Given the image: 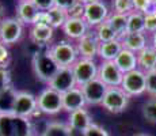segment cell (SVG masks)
<instances>
[{"mask_svg": "<svg viewBox=\"0 0 156 136\" xmlns=\"http://www.w3.org/2000/svg\"><path fill=\"white\" fill-rule=\"evenodd\" d=\"M60 68L61 67L57 64L50 53V48H46V45L42 46V49L37 50L33 56V69L38 79L45 83H49Z\"/></svg>", "mask_w": 156, "mask_h": 136, "instance_id": "cell-1", "label": "cell"}, {"mask_svg": "<svg viewBox=\"0 0 156 136\" xmlns=\"http://www.w3.org/2000/svg\"><path fill=\"white\" fill-rule=\"evenodd\" d=\"M34 127L30 119L18 117L15 114L0 116V136H33Z\"/></svg>", "mask_w": 156, "mask_h": 136, "instance_id": "cell-2", "label": "cell"}, {"mask_svg": "<svg viewBox=\"0 0 156 136\" xmlns=\"http://www.w3.org/2000/svg\"><path fill=\"white\" fill-rule=\"evenodd\" d=\"M50 48V53H52L53 59L61 68L72 67L77 60V49L76 45H73L69 41H58L53 44Z\"/></svg>", "mask_w": 156, "mask_h": 136, "instance_id": "cell-3", "label": "cell"}, {"mask_svg": "<svg viewBox=\"0 0 156 136\" xmlns=\"http://www.w3.org/2000/svg\"><path fill=\"white\" fill-rule=\"evenodd\" d=\"M72 71H73V76H75V80H76V86L82 87L86 83H88V82L97 79L99 65L95 63V60L79 57L76 60V63L72 65Z\"/></svg>", "mask_w": 156, "mask_h": 136, "instance_id": "cell-4", "label": "cell"}, {"mask_svg": "<svg viewBox=\"0 0 156 136\" xmlns=\"http://www.w3.org/2000/svg\"><path fill=\"white\" fill-rule=\"evenodd\" d=\"M37 102L41 113L49 114V116L57 114L62 110V94L57 93L56 90L50 89V87L44 89L38 94Z\"/></svg>", "mask_w": 156, "mask_h": 136, "instance_id": "cell-5", "label": "cell"}, {"mask_svg": "<svg viewBox=\"0 0 156 136\" xmlns=\"http://www.w3.org/2000/svg\"><path fill=\"white\" fill-rule=\"evenodd\" d=\"M121 89L129 97L141 95L147 90V80H145V72L140 68L133 69V71L124 74V79L121 83Z\"/></svg>", "mask_w": 156, "mask_h": 136, "instance_id": "cell-6", "label": "cell"}, {"mask_svg": "<svg viewBox=\"0 0 156 136\" xmlns=\"http://www.w3.org/2000/svg\"><path fill=\"white\" fill-rule=\"evenodd\" d=\"M23 23L18 18H5L0 20V42L4 45L16 44L23 35Z\"/></svg>", "mask_w": 156, "mask_h": 136, "instance_id": "cell-7", "label": "cell"}, {"mask_svg": "<svg viewBox=\"0 0 156 136\" xmlns=\"http://www.w3.org/2000/svg\"><path fill=\"white\" fill-rule=\"evenodd\" d=\"M129 104V95L121 87H109L106 91L102 106L110 113H122Z\"/></svg>", "mask_w": 156, "mask_h": 136, "instance_id": "cell-8", "label": "cell"}, {"mask_svg": "<svg viewBox=\"0 0 156 136\" xmlns=\"http://www.w3.org/2000/svg\"><path fill=\"white\" fill-rule=\"evenodd\" d=\"M38 112L40 109H38L37 97L27 91H18L12 114L18 117H23V119H30Z\"/></svg>", "mask_w": 156, "mask_h": 136, "instance_id": "cell-9", "label": "cell"}, {"mask_svg": "<svg viewBox=\"0 0 156 136\" xmlns=\"http://www.w3.org/2000/svg\"><path fill=\"white\" fill-rule=\"evenodd\" d=\"M99 45H101V42L98 40L95 31L94 30H88V33L86 35H83L80 40H77L76 49L82 59L95 60V56H98Z\"/></svg>", "mask_w": 156, "mask_h": 136, "instance_id": "cell-10", "label": "cell"}, {"mask_svg": "<svg viewBox=\"0 0 156 136\" xmlns=\"http://www.w3.org/2000/svg\"><path fill=\"white\" fill-rule=\"evenodd\" d=\"M109 15H110L109 7H107L102 0L86 4L84 20L90 27H97L98 25H101V23L106 22Z\"/></svg>", "mask_w": 156, "mask_h": 136, "instance_id": "cell-11", "label": "cell"}, {"mask_svg": "<svg viewBox=\"0 0 156 136\" xmlns=\"http://www.w3.org/2000/svg\"><path fill=\"white\" fill-rule=\"evenodd\" d=\"M48 87L56 90L60 94H64V93L72 90L73 87H76V80H75L72 67L60 68L58 72L55 75V78L48 83Z\"/></svg>", "mask_w": 156, "mask_h": 136, "instance_id": "cell-12", "label": "cell"}, {"mask_svg": "<svg viewBox=\"0 0 156 136\" xmlns=\"http://www.w3.org/2000/svg\"><path fill=\"white\" fill-rule=\"evenodd\" d=\"M98 78L107 87H121L124 74L119 71L114 61H102L98 71Z\"/></svg>", "mask_w": 156, "mask_h": 136, "instance_id": "cell-13", "label": "cell"}, {"mask_svg": "<svg viewBox=\"0 0 156 136\" xmlns=\"http://www.w3.org/2000/svg\"><path fill=\"white\" fill-rule=\"evenodd\" d=\"M109 87L102 82L99 78L88 82L84 86H82V91L84 94L86 98V104L87 105H102L106 91Z\"/></svg>", "mask_w": 156, "mask_h": 136, "instance_id": "cell-14", "label": "cell"}, {"mask_svg": "<svg viewBox=\"0 0 156 136\" xmlns=\"http://www.w3.org/2000/svg\"><path fill=\"white\" fill-rule=\"evenodd\" d=\"M92 124L91 114L88 113V110L84 108L77 109L75 112H71L69 117H68V125L73 132L77 134H84L87 129L90 128V125Z\"/></svg>", "mask_w": 156, "mask_h": 136, "instance_id": "cell-15", "label": "cell"}, {"mask_svg": "<svg viewBox=\"0 0 156 136\" xmlns=\"http://www.w3.org/2000/svg\"><path fill=\"white\" fill-rule=\"evenodd\" d=\"M86 105V98L82 91V87L76 86L62 94V110L68 112V113L84 108Z\"/></svg>", "mask_w": 156, "mask_h": 136, "instance_id": "cell-16", "label": "cell"}, {"mask_svg": "<svg viewBox=\"0 0 156 136\" xmlns=\"http://www.w3.org/2000/svg\"><path fill=\"white\" fill-rule=\"evenodd\" d=\"M90 30V26L87 25L84 19H77V18H69L68 17L67 22L62 26V31L65 33L68 38L71 40H80L83 35H86Z\"/></svg>", "mask_w": 156, "mask_h": 136, "instance_id": "cell-17", "label": "cell"}, {"mask_svg": "<svg viewBox=\"0 0 156 136\" xmlns=\"http://www.w3.org/2000/svg\"><path fill=\"white\" fill-rule=\"evenodd\" d=\"M119 41L124 49H128L136 54L148 46V40L144 33H126L124 37L119 38Z\"/></svg>", "mask_w": 156, "mask_h": 136, "instance_id": "cell-18", "label": "cell"}, {"mask_svg": "<svg viewBox=\"0 0 156 136\" xmlns=\"http://www.w3.org/2000/svg\"><path fill=\"white\" fill-rule=\"evenodd\" d=\"M40 11L37 10L31 0H19L16 4V18L23 25H33L37 14Z\"/></svg>", "mask_w": 156, "mask_h": 136, "instance_id": "cell-19", "label": "cell"}, {"mask_svg": "<svg viewBox=\"0 0 156 136\" xmlns=\"http://www.w3.org/2000/svg\"><path fill=\"white\" fill-rule=\"evenodd\" d=\"M55 29L48 25H31L30 29V40L41 46L48 45L53 38Z\"/></svg>", "mask_w": 156, "mask_h": 136, "instance_id": "cell-20", "label": "cell"}, {"mask_svg": "<svg viewBox=\"0 0 156 136\" xmlns=\"http://www.w3.org/2000/svg\"><path fill=\"white\" fill-rule=\"evenodd\" d=\"M114 63H115V65L119 68V71L122 74H128V72L139 68V65H137V54L128 49H122L118 56L115 57Z\"/></svg>", "mask_w": 156, "mask_h": 136, "instance_id": "cell-21", "label": "cell"}, {"mask_svg": "<svg viewBox=\"0 0 156 136\" xmlns=\"http://www.w3.org/2000/svg\"><path fill=\"white\" fill-rule=\"evenodd\" d=\"M137 65L144 72L156 68V49L152 45H148L141 52L137 53Z\"/></svg>", "mask_w": 156, "mask_h": 136, "instance_id": "cell-22", "label": "cell"}, {"mask_svg": "<svg viewBox=\"0 0 156 136\" xmlns=\"http://www.w3.org/2000/svg\"><path fill=\"white\" fill-rule=\"evenodd\" d=\"M124 49L119 38L109 42H102L99 45V50H98V56L102 59V61H114L115 57L119 54V52Z\"/></svg>", "mask_w": 156, "mask_h": 136, "instance_id": "cell-23", "label": "cell"}, {"mask_svg": "<svg viewBox=\"0 0 156 136\" xmlns=\"http://www.w3.org/2000/svg\"><path fill=\"white\" fill-rule=\"evenodd\" d=\"M18 90L11 84L5 90L0 91V116L14 113V105L16 99Z\"/></svg>", "mask_w": 156, "mask_h": 136, "instance_id": "cell-24", "label": "cell"}, {"mask_svg": "<svg viewBox=\"0 0 156 136\" xmlns=\"http://www.w3.org/2000/svg\"><path fill=\"white\" fill-rule=\"evenodd\" d=\"M107 25L114 30V33L117 34V37L121 38L126 34V29H128V15L124 14H117L113 13L109 15V18L106 19Z\"/></svg>", "mask_w": 156, "mask_h": 136, "instance_id": "cell-25", "label": "cell"}, {"mask_svg": "<svg viewBox=\"0 0 156 136\" xmlns=\"http://www.w3.org/2000/svg\"><path fill=\"white\" fill-rule=\"evenodd\" d=\"M126 33H145V15L139 11H132L128 15Z\"/></svg>", "mask_w": 156, "mask_h": 136, "instance_id": "cell-26", "label": "cell"}, {"mask_svg": "<svg viewBox=\"0 0 156 136\" xmlns=\"http://www.w3.org/2000/svg\"><path fill=\"white\" fill-rule=\"evenodd\" d=\"M41 136H73L69 125L61 121H52L46 125Z\"/></svg>", "mask_w": 156, "mask_h": 136, "instance_id": "cell-27", "label": "cell"}, {"mask_svg": "<svg viewBox=\"0 0 156 136\" xmlns=\"http://www.w3.org/2000/svg\"><path fill=\"white\" fill-rule=\"evenodd\" d=\"M48 15H49V19H50V26L53 29H58V27L64 26V23L67 22L68 19V11L62 10V8H58V7H53L50 8L49 11H46Z\"/></svg>", "mask_w": 156, "mask_h": 136, "instance_id": "cell-28", "label": "cell"}, {"mask_svg": "<svg viewBox=\"0 0 156 136\" xmlns=\"http://www.w3.org/2000/svg\"><path fill=\"white\" fill-rule=\"evenodd\" d=\"M95 34H97L98 40L102 44V42H109V41H113V40H117V34L114 33V30L107 25V22H103L101 25H98L95 27Z\"/></svg>", "mask_w": 156, "mask_h": 136, "instance_id": "cell-29", "label": "cell"}, {"mask_svg": "<svg viewBox=\"0 0 156 136\" xmlns=\"http://www.w3.org/2000/svg\"><path fill=\"white\" fill-rule=\"evenodd\" d=\"M143 117L148 123L156 124V98H151L143 104L141 108Z\"/></svg>", "mask_w": 156, "mask_h": 136, "instance_id": "cell-30", "label": "cell"}, {"mask_svg": "<svg viewBox=\"0 0 156 136\" xmlns=\"http://www.w3.org/2000/svg\"><path fill=\"white\" fill-rule=\"evenodd\" d=\"M112 7L113 13L124 15H129L132 11H134L133 0H112Z\"/></svg>", "mask_w": 156, "mask_h": 136, "instance_id": "cell-31", "label": "cell"}, {"mask_svg": "<svg viewBox=\"0 0 156 136\" xmlns=\"http://www.w3.org/2000/svg\"><path fill=\"white\" fill-rule=\"evenodd\" d=\"M145 80H147L145 93H148L152 98H156V68L152 69V71L145 72Z\"/></svg>", "mask_w": 156, "mask_h": 136, "instance_id": "cell-32", "label": "cell"}, {"mask_svg": "<svg viewBox=\"0 0 156 136\" xmlns=\"http://www.w3.org/2000/svg\"><path fill=\"white\" fill-rule=\"evenodd\" d=\"M84 13H86V4L77 2L75 6L68 10V17L69 18H77V19H84Z\"/></svg>", "mask_w": 156, "mask_h": 136, "instance_id": "cell-33", "label": "cell"}, {"mask_svg": "<svg viewBox=\"0 0 156 136\" xmlns=\"http://www.w3.org/2000/svg\"><path fill=\"white\" fill-rule=\"evenodd\" d=\"M11 86V74L7 69V67L0 65V91L5 90Z\"/></svg>", "mask_w": 156, "mask_h": 136, "instance_id": "cell-34", "label": "cell"}, {"mask_svg": "<svg viewBox=\"0 0 156 136\" xmlns=\"http://www.w3.org/2000/svg\"><path fill=\"white\" fill-rule=\"evenodd\" d=\"M83 136H109V134H107V131L103 127L92 123L91 125H90V128L83 134Z\"/></svg>", "mask_w": 156, "mask_h": 136, "instance_id": "cell-35", "label": "cell"}, {"mask_svg": "<svg viewBox=\"0 0 156 136\" xmlns=\"http://www.w3.org/2000/svg\"><path fill=\"white\" fill-rule=\"evenodd\" d=\"M151 3L152 0H133V8L134 11H139V13L147 15L151 10Z\"/></svg>", "mask_w": 156, "mask_h": 136, "instance_id": "cell-36", "label": "cell"}, {"mask_svg": "<svg viewBox=\"0 0 156 136\" xmlns=\"http://www.w3.org/2000/svg\"><path fill=\"white\" fill-rule=\"evenodd\" d=\"M145 31L149 33L156 31V11L145 15Z\"/></svg>", "mask_w": 156, "mask_h": 136, "instance_id": "cell-37", "label": "cell"}, {"mask_svg": "<svg viewBox=\"0 0 156 136\" xmlns=\"http://www.w3.org/2000/svg\"><path fill=\"white\" fill-rule=\"evenodd\" d=\"M38 11H49L55 7V0H31Z\"/></svg>", "mask_w": 156, "mask_h": 136, "instance_id": "cell-38", "label": "cell"}, {"mask_svg": "<svg viewBox=\"0 0 156 136\" xmlns=\"http://www.w3.org/2000/svg\"><path fill=\"white\" fill-rule=\"evenodd\" d=\"M8 60H10V50H8L7 45L0 42V65L7 67Z\"/></svg>", "mask_w": 156, "mask_h": 136, "instance_id": "cell-39", "label": "cell"}, {"mask_svg": "<svg viewBox=\"0 0 156 136\" xmlns=\"http://www.w3.org/2000/svg\"><path fill=\"white\" fill-rule=\"evenodd\" d=\"M33 25H48V26H50V19H49V15H48L46 11H40V13L37 14V17H35Z\"/></svg>", "mask_w": 156, "mask_h": 136, "instance_id": "cell-40", "label": "cell"}, {"mask_svg": "<svg viewBox=\"0 0 156 136\" xmlns=\"http://www.w3.org/2000/svg\"><path fill=\"white\" fill-rule=\"evenodd\" d=\"M79 0H55V6L58 8H62V10L68 11L72 6H75Z\"/></svg>", "mask_w": 156, "mask_h": 136, "instance_id": "cell-41", "label": "cell"}, {"mask_svg": "<svg viewBox=\"0 0 156 136\" xmlns=\"http://www.w3.org/2000/svg\"><path fill=\"white\" fill-rule=\"evenodd\" d=\"M151 45L156 49V31L152 33V44H151Z\"/></svg>", "mask_w": 156, "mask_h": 136, "instance_id": "cell-42", "label": "cell"}, {"mask_svg": "<svg viewBox=\"0 0 156 136\" xmlns=\"http://www.w3.org/2000/svg\"><path fill=\"white\" fill-rule=\"evenodd\" d=\"M80 3H83V4H90V3H94V2H98V0H79Z\"/></svg>", "mask_w": 156, "mask_h": 136, "instance_id": "cell-43", "label": "cell"}, {"mask_svg": "<svg viewBox=\"0 0 156 136\" xmlns=\"http://www.w3.org/2000/svg\"><path fill=\"white\" fill-rule=\"evenodd\" d=\"M133 136H152V135H148V134H136Z\"/></svg>", "mask_w": 156, "mask_h": 136, "instance_id": "cell-44", "label": "cell"}, {"mask_svg": "<svg viewBox=\"0 0 156 136\" xmlns=\"http://www.w3.org/2000/svg\"><path fill=\"white\" fill-rule=\"evenodd\" d=\"M2 15H3V10H2V7H0V20H2Z\"/></svg>", "mask_w": 156, "mask_h": 136, "instance_id": "cell-45", "label": "cell"}]
</instances>
